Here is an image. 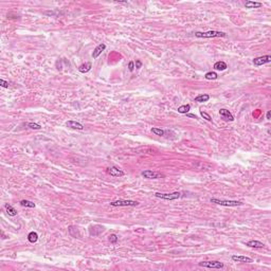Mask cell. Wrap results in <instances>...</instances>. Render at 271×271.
I'll list each match as a JSON object with an SVG mask.
<instances>
[{"label":"cell","instance_id":"obj_29","mask_svg":"<svg viewBox=\"0 0 271 271\" xmlns=\"http://www.w3.org/2000/svg\"><path fill=\"white\" fill-rule=\"evenodd\" d=\"M141 67H142V61L137 59V61H136V68H137V69H140Z\"/></svg>","mask_w":271,"mask_h":271},{"label":"cell","instance_id":"obj_16","mask_svg":"<svg viewBox=\"0 0 271 271\" xmlns=\"http://www.w3.org/2000/svg\"><path fill=\"white\" fill-rule=\"evenodd\" d=\"M209 100H210V95L209 94H199V95H197L195 97V102L197 103H205L207 102Z\"/></svg>","mask_w":271,"mask_h":271},{"label":"cell","instance_id":"obj_8","mask_svg":"<svg viewBox=\"0 0 271 271\" xmlns=\"http://www.w3.org/2000/svg\"><path fill=\"white\" fill-rule=\"evenodd\" d=\"M107 173L110 176H114V177H122V176H124L125 173L122 169H118V167H116V166H112V167H108L107 169Z\"/></svg>","mask_w":271,"mask_h":271},{"label":"cell","instance_id":"obj_31","mask_svg":"<svg viewBox=\"0 0 271 271\" xmlns=\"http://www.w3.org/2000/svg\"><path fill=\"white\" fill-rule=\"evenodd\" d=\"M186 116H188V118H195V119H197V116H195V114H186Z\"/></svg>","mask_w":271,"mask_h":271},{"label":"cell","instance_id":"obj_13","mask_svg":"<svg viewBox=\"0 0 271 271\" xmlns=\"http://www.w3.org/2000/svg\"><path fill=\"white\" fill-rule=\"evenodd\" d=\"M245 6L247 8H257L263 6V3L260 2H255V1H246L245 2Z\"/></svg>","mask_w":271,"mask_h":271},{"label":"cell","instance_id":"obj_18","mask_svg":"<svg viewBox=\"0 0 271 271\" xmlns=\"http://www.w3.org/2000/svg\"><path fill=\"white\" fill-rule=\"evenodd\" d=\"M4 209H6V214H8V216H16V215H17V211L15 210L14 207H12L11 205H8V203H6V205H4Z\"/></svg>","mask_w":271,"mask_h":271},{"label":"cell","instance_id":"obj_21","mask_svg":"<svg viewBox=\"0 0 271 271\" xmlns=\"http://www.w3.org/2000/svg\"><path fill=\"white\" fill-rule=\"evenodd\" d=\"M20 205H22V207H35V203L32 201H30V200H20Z\"/></svg>","mask_w":271,"mask_h":271},{"label":"cell","instance_id":"obj_27","mask_svg":"<svg viewBox=\"0 0 271 271\" xmlns=\"http://www.w3.org/2000/svg\"><path fill=\"white\" fill-rule=\"evenodd\" d=\"M0 85L3 88H8V82H6L4 80H0Z\"/></svg>","mask_w":271,"mask_h":271},{"label":"cell","instance_id":"obj_26","mask_svg":"<svg viewBox=\"0 0 271 271\" xmlns=\"http://www.w3.org/2000/svg\"><path fill=\"white\" fill-rule=\"evenodd\" d=\"M108 239H109V241H110V243H116V241H118V236H116V234H111V235L109 236V238H108Z\"/></svg>","mask_w":271,"mask_h":271},{"label":"cell","instance_id":"obj_11","mask_svg":"<svg viewBox=\"0 0 271 271\" xmlns=\"http://www.w3.org/2000/svg\"><path fill=\"white\" fill-rule=\"evenodd\" d=\"M105 49H106V44H99V46H97V47L93 50V52H92V57H93V59H95V58L99 57Z\"/></svg>","mask_w":271,"mask_h":271},{"label":"cell","instance_id":"obj_15","mask_svg":"<svg viewBox=\"0 0 271 271\" xmlns=\"http://www.w3.org/2000/svg\"><path fill=\"white\" fill-rule=\"evenodd\" d=\"M248 247H251V248H264L265 245L263 243H260L258 241H250L246 243Z\"/></svg>","mask_w":271,"mask_h":271},{"label":"cell","instance_id":"obj_3","mask_svg":"<svg viewBox=\"0 0 271 271\" xmlns=\"http://www.w3.org/2000/svg\"><path fill=\"white\" fill-rule=\"evenodd\" d=\"M155 196L157 198L164 200H175L179 199L181 194L179 192H175V193H155Z\"/></svg>","mask_w":271,"mask_h":271},{"label":"cell","instance_id":"obj_9","mask_svg":"<svg viewBox=\"0 0 271 271\" xmlns=\"http://www.w3.org/2000/svg\"><path fill=\"white\" fill-rule=\"evenodd\" d=\"M219 114H220V116L224 120V121L232 122L233 120H234V116H232V114H231L229 110L224 109V108H222V109H220V110H219Z\"/></svg>","mask_w":271,"mask_h":271},{"label":"cell","instance_id":"obj_19","mask_svg":"<svg viewBox=\"0 0 271 271\" xmlns=\"http://www.w3.org/2000/svg\"><path fill=\"white\" fill-rule=\"evenodd\" d=\"M28 241H30V243H36V241H38V234L36 232H30L28 234Z\"/></svg>","mask_w":271,"mask_h":271},{"label":"cell","instance_id":"obj_4","mask_svg":"<svg viewBox=\"0 0 271 271\" xmlns=\"http://www.w3.org/2000/svg\"><path fill=\"white\" fill-rule=\"evenodd\" d=\"M139 205V202L135 201V200L119 199V200H116V201L110 202L111 207H136V205Z\"/></svg>","mask_w":271,"mask_h":271},{"label":"cell","instance_id":"obj_17","mask_svg":"<svg viewBox=\"0 0 271 271\" xmlns=\"http://www.w3.org/2000/svg\"><path fill=\"white\" fill-rule=\"evenodd\" d=\"M91 63H86V64H83L80 65V67H78V71L82 72V73H86V72H88L91 70Z\"/></svg>","mask_w":271,"mask_h":271},{"label":"cell","instance_id":"obj_28","mask_svg":"<svg viewBox=\"0 0 271 271\" xmlns=\"http://www.w3.org/2000/svg\"><path fill=\"white\" fill-rule=\"evenodd\" d=\"M133 69H135V63H133V61H129V63H128V70H129L130 72H133Z\"/></svg>","mask_w":271,"mask_h":271},{"label":"cell","instance_id":"obj_30","mask_svg":"<svg viewBox=\"0 0 271 271\" xmlns=\"http://www.w3.org/2000/svg\"><path fill=\"white\" fill-rule=\"evenodd\" d=\"M270 118H271V111H268L267 112V120H270Z\"/></svg>","mask_w":271,"mask_h":271},{"label":"cell","instance_id":"obj_7","mask_svg":"<svg viewBox=\"0 0 271 271\" xmlns=\"http://www.w3.org/2000/svg\"><path fill=\"white\" fill-rule=\"evenodd\" d=\"M271 61V56L270 55H265V56H260V57H256L253 59V65L254 66H262V65H265L267 63H270Z\"/></svg>","mask_w":271,"mask_h":271},{"label":"cell","instance_id":"obj_5","mask_svg":"<svg viewBox=\"0 0 271 271\" xmlns=\"http://www.w3.org/2000/svg\"><path fill=\"white\" fill-rule=\"evenodd\" d=\"M198 265L200 267H205V268H212V269H222L224 265L218 260H210V262H201Z\"/></svg>","mask_w":271,"mask_h":271},{"label":"cell","instance_id":"obj_24","mask_svg":"<svg viewBox=\"0 0 271 271\" xmlns=\"http://www.w3.org/2000/svg\"><path fill=\"white\" fill-rule=\"evenodd\" d=\"M27 126L32 128V129H42V126L39 124H36V123H28Z\"/></svg>","mask_w":271,"mask_h":271},{"label":"cell","instance_id":"obj_25","mask_svg":"<svg viewBox=\"0 0 271 271\" xmlns=\"http://www.w3.org/2000/svg\"><path fill=\"white\" fill-rule=\"evenodd\" d=\"M200 114H201L202 118H203V119H205L207 121H210V122L212 121V118H211V116H209V114H207V112H205V111H202V110H201V111H200Z\"/></svg>","mask_w":271,"mask_h":271},{"label":"cell","instance_id":"obj_14","mask_svg":"<svg viewBox=\"0 0 271 271\" xmlns=\"http://www.w3.org/2000/svg\"><path fill=\"white\" fill-rule=\"evenodd\" d=\"M228 68L227 64L224 63V61H216L215 64H214V69L215 70H218V71H224V70H226Z\"/></svg>","mask_w":271,"mask_h":271},{"label":"cell","instance_id":"obj_6","mask_svg":"<svg viewBox=\"0 0 271 271\" xmlns=\"http://www.w3.org/2000/svg\"><path fill=\"white\" fill-rule=\"evenodd\" d=\"M141 175L146 179H158V178L163 177V175H161L158 171H152L150 169H146V171H141Z\"/></svg>","mask_w":271,"mask_h":271},{"label":"cell","instance_id":"obj_20","mask_svg":"<svg viewBox=\"0 0 271 271\" xmlns=\"http://www.w3.org/2000/svg\"><path fill=\"white\" fill-rule=\"evenodd\" d=\"M190 109H191V105H182L180 106V107H178V112L179 114H186L190 111Z\"/></svg>","mask_w":271,"mask_h":271},{"label":"cell","instance_id":"obj_23","mask_svg":"<svg viewBox=\"0 0 271 271\" xmlns=\"http://www.w3.org/2000/svg\"><path fill=\"white\" fill-rule=\"evenodd\" d=\"M152 133H155L156 136H164V133H165V131H164L163 129H161V128H157V127H152Z\"/></svg>","mask_w":271,"mask_h":271},{"label":"cell","instance_id":"obj_12","mask_svg":"<svg viewBox=\"0 0 271 271\" xmlns=\"http://www.w3.org/2000/svg\"><path fill=\"white\" fill-rule=\"evenodd\" d=\"M66 125L68 127L72 128V129H78V130H83L84 129V125L78 123L76 121H68L66 123Z\"/></svg>","mask_w":271,"mask_h":271},{"label":"cell","instance_id":"obj_22","mask_svg":"<svg viewBox=\"0 0 271 271\" xmlns=\"http://www.w3.org/2000/svg\"><path fill=\"white\" fill-rule=\"evenodd\" d=\"M217 76H218L217 73H216V72H213V71L207 72V73H205V78H207V80H216Z\"/></svg>","mask_w":271,"mask_h":271},{"label":"cell","instance_id":"obj_2","mask_svg":"<svg viewBox=\"0 0 271 271\" xmlns=\"http://www.w3.org/2000/svg\"><path fill=\"white\" fill-rule=\"evenodd\" d=\"M210 201L212 202V203L224 205V207H238V205H243V202L237 201V200H221V199H217V198H211Z\"/></svg>","mask_w":271,"mask_h":271},{"label":"cell","instance_id":"obj_1","mask_svg":"<svg viewBox=\"0 0 271 271\" xmlns=\"http://www.w3.org/2000/svg\"><path fill=\"white\" fill-rule=\"evenodd\" d=\"M195 36L198 38H214V37H227V34L220 31H207V32H196Z\"/></svg>","mask_w":271,"mask_h":271},{"label":"cell","instance_id":"obj_10","mask_svg":"<svg viewBox=\"0 0 271 271\" xmlns=\"http://www.w3.org/2000/svg\"><path fill=\"white\" fill-rule=\"evenodd\" d=\"M232 260L238 263H253V260L251 257L243 256V255H232Z\"/></svg>","mask_w":271,"mask_h":271}]
</instances>
